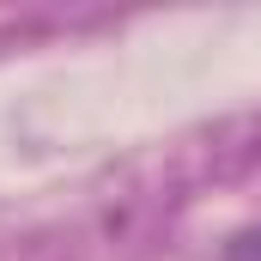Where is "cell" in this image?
<instances>
[{
    "label": "cell",
    "mask_w": 261,
    "mask_h": 261,
    "mask_svg": "<svg viewBox=\"0 0 261 261\" xmlns=\"http://www.w3.org/2000/svg\"><path fill=\"white\" fill-rule=\"evenodd\" d=\"M225 261H261V231H237L225 243Z\"/></svg>",
    "instance_id": "6da1fadb"
}]
</instances>
